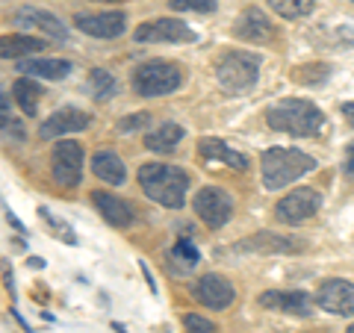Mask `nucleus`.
Instances as JSON below:
<instances>
[{
  "label": "nucleus",
  "mask_w": 354,
  "mask_h": 333,
  "mask_svg": "<svg viewBox=\"0 0 354 333\" xmlns=\"http://www.w3.org/2000/svg\"><path fill=\"white\" fill-rule=\"evenodd\" d=\"M139 186L151 201H157L165 209H180L189 192V177L177 165L165 162H145L139 169Z\"/></svg>",
  "instance_id": "1"
},
{
  "label": "nucleus",
  "mask_w": 354,
  "mask_h": 333,
  "mask_svg": "<svg viewBox=\"0 0 354 333\" xmlns=\"http://www.w3.org/2000/svg\"><path fill=\"white\" fill-rule=\"evenodd\" d=\"M272 130L278 133H290V136H316L319 130L325 127V115L316 104L304 101V97H286L278 101L269 115H266Z\"/></svg>",
  "instance_id": "2"
},
{
  "label": "nucleus",
  "mask_w": 354,
  "mask_h": 333,
  "mask_svg": "<svg viewBox=\"0 0 354 333\" xmlns=\"http://www.w3.org/2000/svg\"><path fill=\"white\" fill-rule=\"evenodd\" d=\"M316 169V160L307 157L304 151H292V148H269L263 151L260 160V171H263V186L269 192L295 183L298 177H304Z\"/></svg>",
  "instance_id": "3"
},
{
  "label": "nucleus",
  "mask_w": 354,
  "mask_h": 333,
  "mask_svg": "<svg viewBox=\"0 0 354 333\" xmlns=\"http://www.w3.org/2000/svg\"><path fill=\"white\" fill-rule=\"evenodd\" d=\"M260 77V59L254 53L245 50H227L225 57H218L216 62V80L218 86L230 95H242L257 83Z\"/></svg>",
  "instance_id": "4"
},
{
  "label": "nucleus",
  "mask_w": 354,
  "mask_h": 333,
  "mask_svg": "<svg viewBox=\"0 0 354 333\" xmlns=\"http://www.w3.org/2000/svg\"><path fill=\"white\" fill-rule=\"evenodd\" d=\"M180 68L174 62L165 59H151L145 65H139L136 74H133V88L142 97H160V95H171L177 86H180Z\"/></svg>",
  "instance_id": "5"
},
{
  "label": "nucleus",
  "mask_w": 354,
  "mask_h": 333,
  "mask_svg": "<svg viewBox=\"0 0 354 333\" xmlns=\"http://www.w3.org/2000/svg\"><path fill=\"white\" fill-rule=\"evenodd\" d=\"M319 207H322V195L316 189L301 186V189H292L290 195H283L274 204V218L281 225H304L307 218H313L319 213Z\"/></svg>",
  "instance_id": "6"
},
{
  "label": "nucleus",
  "mask_w": 354,
  "mask_h": 333,
  "mask_svg": "<svg viewBox=\"0 0 354 333\" xmlns=\"http://www.w3.org/2000/svg\"><path fill=\"white\" fill-rule=\"evenodd\" d=\"M50 165H53V180L65 189L80 186L83 180V148L77 142H57L50 151Z\"/></svg>",
  "instance_id": "7"
},
{
  "label": "nucleus",
  "mask_w": 354,
  "mask_h": 333,
  "mask_svg": "<svg viewBox=\"0 0 354 333\" xmlns=\"http://www.w3.org/2000/svg\"><path fill=\"white\" fill-rule=\"evenodd\" d=\"M192 207H195L198 218H201L207 227H213V230H218L221 225H227L230 213H234V201H230V195L225 192V189H218V186H204L201 192L195 195Z\"/></svg>",
  "instance_id": "8"
},
{
  "label": "nucleus",
  "mask_w": 354,
  "mask_h": 333,
  "mask_svg": "<svg viewBox=\"0 0 354 333\" xmlns=\"http://www.w3.org/2000/svg\"><path fill=\"white\" fill-rule=\"evenodd\" d=\"M316 304L334 316H354V283L342 280V277H330V280L319 283Z\"/></svg>",
  "instance_id": "9"
},
{
  "label": "nucleus",
  "mask_w": 354,
  "mask_h": 333,
  "mask_svg": "<svg viewBox=\"0 0 354 333\" xmlns=\"http://www.w3.org/2000/svg\"><path fill=\"white\" fill-rule=\"evenodd\" d=\"M74 27L95 39H115L127 30V15L124 12H77Z\"/></svg>",
  "instance_id": "10"
},
{
  "label": "nucleus",
  "mask_w": 354,
  "mask_h": 333,
  "mask_svg": "<svg viewBox=\"0 0 354 333\" xmlns=\"http://www.w3.org/2000/svg\"><path fill=\"white\" fill-rule=\"evenodd\" d=\"M136 41H195L198 36L177 18H157V21H145L133 30Z\"/></svg>",
  "instance_id": "11"
},
{
  "label": "nucleus",
  "mask_w": 354,
  "mask_h": 333,
  "mask_svg": "<svg viewBox=\"0 0 354 333\" xmlns=\"http://www.w3.org/2000/svg\"><path fill=\"white\" fill-rule=\"evenodd\" d=\"M195 298L204 307H209V310H227L230 304H234L236 289H234V283H230L227 277H221V274H204L201 280L195 283Z\"/></svg>",
  "instance_id": "12"
},
{
  "label": "nucleus",
  "mask_w": 354,
  "mask_h": 333,
  "mask_svg": "<svg viewBox=\"0 0 354 333\" xmlns=\"http://www.w3.org/2000/svg\"><path fill=\"white\" fill-rule=\"evenodd\" d=\"M234 36L242 39V41H248V44H269L274 39V27H272V21L266 18L263 9L251 6L236 18Z\"/></svg>",
  "instance_id": "13"
},
{
  "label": "nucleus",
  "mask_w": 354,
  "mask_h": 333,
  "mask_svg": "<svg viewBox=\"0 0 354 333\" xmlns=\"http://www.w3.org/2000/svg\"><path fill=\"white\" fill-rule=\"evenodd\" d=\"M88 113L83 109H57L50 118L41 121L39 127V136L41 139H59V136H68V133H77V130H86L88 127Z\"/></svg>",
  "instance_id": "14"
},
{
  "label": "nucleus",
  "mask_w": 354,
  "mask_h": 333,
  "mask_svg": "<svg viewBox=\"0 0 354 333\" xmlns=\"http://www.w3.org/2000/svg\"><path fill=\"white\" fill-rule=\"evenodd\" d=\"M15 24H21V27H32V30H41V32H48L50 39H57V41H68V27H65L57 15L44 12V9H36V6L18 9V12H15Z\"/></svg>",
  "instance_id": "15"
},
{
  "label": "nucleus",
  "mask_w": 354,
  "mask_h": 333,
  "mask_svg": "<svg viewBox=\"0 0 354 333\" xmlns=\"http://www.w3.org/2000/svg\"><path fill=\"white\" fill-rule=\"evenodd\" d=\"M260 307L266 310H281L290 316H310L313 313V301L307 292H263L260 295Z\"/></svg>",
  "instance_id": "16"
},
{
  "label": "nucleus",
  "mask_w": 354,
  "mask_h": 333,
  "mask_svg": "<svg viewBox=\"0 0 354 333\" xmlns=\"http://www.w3.org/2000/svg\"><path fill=\"white\" fill-rule=\"evenodd\" d=\"M92 204L113 227H127L133 221V207L113 192H92Z\"/></svg>",
  "instance_id": "17"
},
{
  "label": "nucleus",
  "mask_w": 354,
  "mask_h": 333,
  "mask_svg": "<svg viewBox=\"0 0 354 333\" xmlns=\"http://www.w3.org/2000/svg\"><path fill=\"white\" fill-rule=\"evenodd\" d=\"M198 153H201V160H207V162H225L234 171H245L248 169V160L242 157L239 151L227 148L221 139H201V142H198Z\"/></svg>",
  "instance_id": "18"
},
{
  "label": "nucleus",
  "mask_w": 354,
  "mask_h": 333,
  "mask_svg": "<svg viewBox=\"0 0 354 333\" xmlns=\"http://www.w3.org/2000/svg\"><path fill=\"white\" fill-rule=\"evenodd\" d=\"M92 171H95L97 180H104L106 186H121L127 180L124 162L118 160L115 151H97L92 157Z\"/></svg>",
  "instance_id": "19"
},
{
  "label": "nucleus",
  "mask_w": 354,
  "mask_h": 333,
  "mask_svg": "<svg viewBox=\"0 0 354 333\" xmlns=\"http://www.w3.org/2000/svg\"><path fill=\"white\" fill-rule=\"evenodd\" d=\"M18 71H24L30 77H44V80H65L71 74V62L68 59H21Z\"/></svg>",
  "instance_id": "20"
},
{
  "label": "nucleus",
  "mask_w": 354,
  "mask_h": 333,
  "mask_svg": "<svg viewBox=\"0 0 354 333\" xmlns=\"http://www.w3.org/2000/svg\"><path fill=\"white\" fill-rule=\"evenodd\" d=\"M180 139H183V127L174 124V121H165V124H160L145 136V148L153 153H171L180 145Z\"/></svg>",
  "instance_id": "21"
},
{
  "label": "nucleus",
  "mask_w": 354,
  "mask_h": 333,
  "mask_svg": "<svg viewBox=\"0 0 354 333\" xmlns=\"http://www.w3.org/2000/svg\"><path fill=\"white\" fill-rule=\"evenodd\" d=\"M236 251H260V254H290L298 251L295 242H286L283 236H274V233H257L254 239L239 242Z\"/></svg>",
  "instance_id": "22"
},
{
  "label": "nucleus",
  "mask_w": 354,
  "mask_h": 333,
  "mask_svg": "<svg viewBox=\"0 0 354 333\" xmlns=\"http://www.w3.org/2000/svg\"><path fill=\"white\" fill-rule=\"evenodd\" d=\"M12 95H15V101L21 106V113L24 115H36V109H39V97H41V88L36 80H30V77H18V80L12 83Z\"/></svg>",
  "instance_id": "23"
},
{
  "label": "nucleus",
  "mask_w": 354,
  "mask_h": 333,
  "mask_svg": "<svg viewBox=\"0 0 354 333\" xmlns=\"http://www.w3.org/2000/svg\"><path fill=\"white\" fill-rule=\"evenodd\" d=\"M39 50H44V41L36 36H12L3 39V57L6 59H18V57H36Z\"/></svg>",
  "instance_id": "24"
},
{
  "label": "nucleus",
  "mask_w": 354,
  "mask_h": 333,
  "mask_svg": "<svg viewBox=\"0 0 354 333\" xmlns=\"http://www.w3.org/2000/svg\"><path fill=\"white\" fill-rule=\"evenodd\" d=\"M272 12H278L286 21H295V18H307L310 12L316 9V0H266Z\"/></svg>",
  "instance_id": "25"
},
{
  "label": "nucleus",
  "mask_w": 354,
  "mask_h": 333,
  "mask_svg": "<svg viewBox=\"0 0 354 333\" xmlns=\"http://www.w3.org/2000/svg\"><path fill=\"white\" fill-rule=\"evenodd\" d=\"M88 86H92V95L97 101H109L115 95V77L104 71V68H92V77H88Z\"/></svg>",
  "instance_id": "26"
},
{
  "label": "nucleus",
  "mask_w": 354,
  "mask_h": 333,
  "mask_svg": "<svg viewBox=\"0 0 354 333\" xmlns=\"http://www.w3.org/2000/svg\"><path fill=\"white\" fill-rule=\"evenodd\" d=\"M169 6L174 12H213L218 0H171Z\"/></svg>",
  "instance_id": "27"
},
{
  "label": "nucleus",
  "mask_w": 354,
  "mask_h": 333,
  "mask_svg": "<svg viewBox=\"0 0 354 333\" xmlns=\"http://www.w3.org/2000/svg\"><path fill=\"white\" fill-rule=\"evenodd\" d=\"M183 327L189 330V333H216V325H213V321L204 318V316H195V313L183 316Z\"/></svg>",
  "instance_id": "28"
},
{
  "label": "nucleus",
  "mask_w": 354,
  "mask_h": 333,
  "mask_svg": "<svg viewBox=\"0 0 354 333\" xmlns=\"http://www.w3.org/2000/svg\"><path fill=\"white\" fill-rule=\"evenodd\" d=\"M148 124H151V115H148V113H136V115L121 118V121H118V130H121V133H133V130L148 127Z\"/></svg>",
  "instance_id": "29"
},
{
  "label": "nucleus",
  "mask_w": 354,
  "mask_h": 333,
  "mask_svg": "<svg viewBox=\"0 0 354 333\" xmlns=\"http://www.w3.org/2000/svg\"><path fill=\"white\" fill-rule=\"evenodd\" d=\"M174 257H180V260H186L189 265H195L198 263V251H195V245L189 239H177V245H174Z\"/></svg>",
  "instance_id": "30"
},
{
  "label": "nucleus",
  "mask_w": 354,
  "mask_h": 333,
  "mask_svg": "<svg viewBox=\"0 0 354 333\" xmlns=\"http://www.w3.org/2000/svg\"><path fill=\"white\" fill-rule=\"evenodd\" d=\"M342 171H346V177H351V180H354V142L346 148V162H342Z\"/></svg>",
  "instance_id": "31"
},
{
  "label": "nucleus",
  "mask_w": 354,
  "mask_h": 333,
  "mask_svg": "<svg viewBox=\"0 0 354 333\" xmlns=\"http://www.w3.org/2000/svg\"><path fill=\"white\" fill-rule=\"evenodd\" d=\"M342 115H346V121L354 127V101H348V104H342Z\"/></svg>",
  "instance_id": "32"
},
{
  "label": "nucleus",
  "mask_w": 354,
  "mask_h": 333,
  "mask_svg": "<svg viewBox=\"0 0 354 333\" xmlns=\"http://www.w3.org/2000/svg\"><path fill=\"white\" fill-rule=\"evenodd\" d=\"M348 333H354V325H351V327H348Z\"/></svg>",
  "instance_id": "33"
},
{
  "label": "nucleus",
  "mask_w": 354,
  "mask_h": 333,
  "mask_svg": "<svg viewBox=\"0 0 354 333\" xmlns=\"http://www.w3.org/2000/svg\"><path fill=\"white\" fill-rule=\"evenodd\" d=\"M106 3H115V0H106Z\"/></svg>",
  "instance_id": "34"
}]
</instances>
